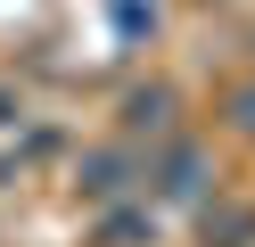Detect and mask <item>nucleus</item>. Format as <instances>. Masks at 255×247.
Segmentation results:
<instances>
[{
    "label": "nucleus",
    "instance_id": "nucleus-1",
    "mask_svg": "<svg viewBox=\"0 0 255 247\" xmlns=\"http://www.w3.org/2000/svg\"><path fill=\"white\" fill-rule=\"evenodd\" d=\"M239 124H247V132H255V91H247V99H239Z\"/></svg>",
    "mask_w": 255,
    "mask_h": 247
}]
</instances>
